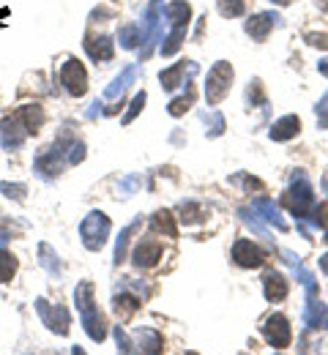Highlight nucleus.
<instances>
[{"instance_id": "nucleus-1", "label": "nucleus", "mask_w": 328, "mask_h": 355, "mask_svg": "<svg viewBox=\"0 0 328 355\" xmlns=\"http://www.w3.org/2000/svg\"><path fill=\"white\" fill-rule=\"evenodd\" d=\"M74 304H77L80 322H83L85 334H88L94 342H104V339H107V322H104V314L96 306L94 282H80V284H77V290H74Z\"/></svg>"}, {"instance_id": "nucleus-2", "label": "nucleus", "mask_w": 328, "mask_h": 355, "mask_svg": "<svg viewBox=\"0 0 328 355\" xmlns=\"http://www.w3.org/2000/svg\"><path fill=\"white\" fill-rule=\"evenodd\" d=\"M284 202H287V208L295 219H312V214H315V189H312V180L307 178V173L295 170L290 175V189H287Z\"/></svg>"}, {"instance_id": "nucleus-3", "label": "nucleus", "mask_w": 328, "mask_h": 355, "mask_svg": "<svg viewBox=\"0 0 328 355\" xmlns=\"http://www.w3.org/2000/svg\"><path fill=\"white\" fill-rule=\"evenodd\" d=\"M74 139H77V137H71L69 132H63L52 145H49L47 150L36 159V173H39V178L49 180V178H55L63 173V167L69 164V148H71Z\"/></svg>"}, {"instance_id": "nucleus-4", "label": "nucleus", "mask_w": 328, "mask_h": 355, "mask_svg": "<svg viewBox=\"0 0 328 355\" xmlns=\"http://www.w3.org/2000/svg\"><path fill=\"white\" fill-rule=\"evenodd\" d=\"M233 66L227 63V60H219V63H214L211 66V71H208V80H205V101L211 104V107H216L219 101H225L227 98V93H230V85H233Z\"/></svg>"}, {"instance_id": "nucleus-5", "label": "nucleus", "mask_w": 328, "mask_h": 355, "mask_svg": "<svg viewBox=\"0 0 328 355\" xmlns=\"http://www.w3.org/2000/svg\"><path fill=\"white\" fill-rule=\"evenodd\" d=\"M148 295H150V290H148L142 282L126 279V282L118 284V290H115V295H112V304H115V311L126 320V317H132L135 311L140 309V304Z\"/></svg>"}, {"instance_id": "nucleus-6", "label": "nucleus", "mask_w": 328, "mask_h": 355, "mask_svg": "<svg viewBox=\"0 0 328 355\" xmlns=\"http://www.w3.org/2000/svg\"><path fill=\"white\" fill-rule=\"evenodd\" d=\"M110 230H112V224L107 219V214L91 211V214L83 219V224H80V238H83L85 249H88V252H98V249L107 243Z\"/></svg>"}, {"instance_id": "nucleus-7", "label": "nucleus", "mask_w": 328, "mask_h": 355, "mask_svg": "<svg viewBox=\"0 0 328 355\" xmlns=\"http://www.w3.org/2000/svg\"><path fill=\"white\" fill-rule=\"evenodd\" d=\"M162 8H159V3L153 0L150 6H148V11H145V19H142V46H140V58L142 60H148L150 55H153V46L156 42H162L164 39V33H162Z\"/></svg>"}, {"instance_id": "nucleus-8", "label": "nucleus", "mask_w": 328, "mask_h": 355, "mask_svg": "<svg viewBox=\"0 0 328 355\" xmlns=\"http://www.w3.org/2000/svg\"><path fill=\"white\" fill-rule=\"evenodd\" d=\"M36 311H39L42 322L47 325V331L58 334V336H69V331H71V314H69V309H63L58 304L52 306L47 298H36Z\"/></svg>"}, {"instance_id": "nucleus-9", "label": "nucleus", "mask_w": 328, "mask_h": 355, "mask_svg": "<svg viewBox=\"0 0 328 355\" xmlns=\"http://www.w3.org/2000/svg\"><path fill=\"white\" fill-rule=\"evenodd\" d=\"M60 85H63V90L69 96H74V98H80V96L88 93V71H85V66L77 58H69L63 63V69H60Z\"/></svg>"}, {"instance_id": "nucleus-10", "label": "nucleus", "mask_w": 328, "mask_h": 355, "mask_svg": "<svg viewBox=\"0 0 328 355\" xmlns=\"http://www.w3.org/2000/svg\"><path fill=\"white\" fill-rule=\"evenodd\" d=\"M260 331H263L266 342H268L274 350H287L290 342H293V328H290V320H287L284 314H271V317H266V322H263Z\"/></svg>"}, {"instance_id": "nucleus-11", "label": "nucleus", "mask_w": 328, "mask_h": 355, "mask_svg": "<svg viewBox=\"0 0 328 355\" xmlns=\"http://www.w3.org/2000/svg\"><path fill=\"white\" fill-rule=\"evenodd\" d=\"M28 137H31L28 126L22 123V118L17 112L11 118H3V123H0V139H3V148L6 150H17Z\"/></svg>"}, {"instance_id": "nucleus-12", "label": "nucleus", "mask_w": 328, "mask_h": 355, "mask_svg": "<svg viewBox=\"0 0 328 355\" xmlns=\"http://www.w3.org/2000/svg\"><path fill=\"white\" fill-rule=\"evenodd\" d=\"M233 260L241 268H260L266 263V254L257 243H252L249 238H238L233 243Z\"/></svg>"}, {"instance_id": "nucleus-13", "label": "nucleus", "mask_w": 328, "mask_h": 355, "mask_svg": "<svg viewBox=\"0 0 328 355\" xmlns=\"http://www.w3.org/2000/svg\"><path fill=\"white\" fill-rule=\"evenodd\" d=\"M279 25H282L279 14H274V11H263V14L249 17L243 28H246V33H249L254 42H266V39H268V33H271L274 28H279Z\"/></svg>"}, {"instance_id": "nucleus-14", "label": "nucleus", "mask_w": 328, "mask_h": 355, "mask_svg": "<svg viewBox=\"0 0 328 355\" xmlns=\"http://www.w3.org/2000/svg\"><path fill=\"white\" fill-rule=\"evenodd\" d=\"M197 71H200V69H197V63H194V60H181V63H175V66L164 69V71L159 74V83H162V88L164 90H175V88H181V85H187V83H184V77L191 80Z\"/></svg>"}, {"instance_id": "nucleus-15", "label": "nucleus", "mask_w": 328, "mask_h": 355, "mask_svg": "<svg viewBox=\"0 0 328 355\" xmlns=\"http://www.w3.org/2000/svg\"><path fill=\"white\" fill-rule=\"evenodd\" d=\"M304 322H307L309 331H328V306L315 295V293H307Z\"/></svg>"}, {"instance_id": "nucleus-16", "label": "nucleus", "mask_w": 328, "mask_h": 355, "mask_svg": "<svg viewBox=\"0 0 328 355\" xmlns=\"http://www.w3.org/2000/svg\"><path fill=\"white\" fill-rule=\"evenodd\" d=\"M162 17L167 19L170 31H187L189 22H191V6L187 0H173L162 8Z\"/></svg>"}, {"instance_id": "nucleus-17", "label": "nucleus", "mask_w": 328, "mask_h": 355, "mask_svg": "<svg viewBox=\"0 0 328 355\" xmlns=\"http://www.w3.org/2000/svg\"><path fill=\"white\" fill-rule=\"evenodd\" d=\"M132 260H135V268H140V270L142 268H153L162 260V243L156 238H142L137 249H135V254H132Z\"/></svg>"}, {"instance_id": "nucleus-18", "label": "nucleus", "mask_w": 328, "mask_h": 355, "mask_svg": "<svg viewBox=\"0 0 328 355\" xmlns=\"http://www.w3.org/2000/svg\"><path fill=\"white\" fill-rule=\"evenodd\" d=\"M287 293H290V284H287V279L282 276L279 270H268L263 276V295H266V301L279 304V301L287 298Z\"/></svg>"}, {"instance_id": "nucleus-19", "label": "nucleus", "mask_w": 328, "mask_h": 355, "mask_svg": "<svg viewBox=\"0 0 328 355\" xmlns=\"http://www.w3.org/2000/svg\"><path fill=\"white\" fill-rule=\"evenodd\" d=\"M137 80V66H126L107 88H104V101H121V96L129 90V85H135Z\"/></svg>"}, {"instance_id": "nucleus-20", "label": "nucleus", "mask_w": 328, "mask_h": 355, "mask_svg": "<svg viewBox=\"0 0 328 355\" xmlns=\"http://www.w3.org/2000/svg\"><path fill=\"white\" fill-rule=\"evenodd\" d=\"M85 52H88V58L96 60V63H101V60H112V55H115V42L110 39V36H85Z\"/></svg>"}, {"instance_id": "nucleus-21", "label": "nucleus", "mask_w": 328, "mask_h": 355, "mask_svg": "<svg viewBox=\"0 0 328 355\" xmlns=\"http://www.w3.org/2000/svg\"><path fill=\"white\" fill-rule=\"evenodd\" d=\"M298 132H301V118H298V115H284V118H279V121L271 126L268 137H271L274 142H287V139H293Z\"/></svg>"}, {"instance_id": "nucleus-22", "label": "nucleus", "mask_w": 328, "mask_h": 355, "mask_svg": "<svg viewBox=\"0 0 328 355\" xmlns=\"http://www.w3.org/2000/svg\"><path fill=\"white\" fill-rule=\"evenodd\" d=\"M132 347H135V353H162V336L150 328H140V331H135Z\"/></svg>"}, {"instance_id": "nucleus-23", "label": "nucleus", "mask_w": 328, "mask_h": 355, "mask_svg": "<svg viewBox=\"0 0 328 355\" xmlns=\"http://www.w3.org/2000/svg\"><path fill=\"white\" fill-rule=\"evenodd\" d=\"M252 208H254L257 214H263V219H266L268 224H274L279 232H287V230H290V227H287V222L282 219L279 208H277V205H274L268 197H257V200L252 202Z\"/></svg>"}, {"instance_id": "nucleus-24", "label": "nucleus", "mask_w": 328, "mask_h": 355, "mask_svg": "<svg viewBox=\"0 0 328 355\" xmlns=\"http://www.w3.org/2000/svg\"><path fill=\"white\" fill-rule=\"evenodd\" d=\"M17 115H19L22 123L28 126V134H39V129H42L44 121H47V115H44V110H42L39 104H25V107L17 110Z\"/></svg>"}, {"instance_id": "nucleus-25", "label": "nucleus", "mask_w": 328, "mask_h": 355, "mask_svg": "<svg viewBox=\"0 0 328 355\" xmlns=\"http://www.w3.org/2000/svg\"><path fill=\"white\" fill-rule=\"evenodd\" d=\"M178 211H181V216H178V219L187 224V227L202 224L205 222V216H208V214H205V208H202L200 202H194V200H184V202L178 205Z\"/></svg>"}, {"instance_id": "nucleus-26", "label": "nucleus", "mask_w": 328, "mask_h": 355, "mask_svg": "<svg viewBox=\"0 0 328 355\" xmlns=\"http://www.w3.org/2000/svg\"><path fill=\"white\" fill-rule=\"evenodd\" d=\"M140 224H142V219H135V222L129 224V227H123V232L118 235V241H115V266H121L123 260H126V249H129V241H132V235L140 230Z\"/></svg>"}, {"instance_id": "nucleus-27", "label": "nucleus", "mask_w": 328, "mask_h": 355, "mask_svg": "<svg viewBox=\"0 0 328 355\" xmlns=\"http://www.w3.org/2000/svg\"><path fill=\"white\" fill-rule=\"evenodd\" d=\"M39 263H42V268L47 270L49 276H60V273H63L60 257L55 254V249H52L49 243H39Z\"/></svg>"}, {"instance_id": "nucleus-28", "label": "nucleus", "mask_w": 328, "mask_h": 355, "mask_svg": "<svg viewBox=\"0 0 328 355\" xmlns=\"http://www.w3.org/2000/svg\"><path fill=\"white\" fill-rule=\"evenodd\" d=\"M150 224L156 232H164L167 238H178V224H175V216L170 211H156Z\"/></svg>"}, {"instance_id": "nucleus-29", "label": "nucleus", "mask_w": 328, "mask_h": 355, "mask_svg": "<svg viewBox=\"0 0 328 355\" xmlns=\"http://www.w3.org/2000/svg\"><path fill=\"white\" fill-rule=\"evenodd\" d=\"M118 42H121L123 49H137L142 42V28H137V25H123L118 31Z\"/></svg>"}, {"instance_id": "nucleus-30", "label": "nucleus", "mask_w": 328, "mask_h": 355, "mask_svg": "<svg viewBox=\"0 0 328 355\" xmlns=\"http://www.w3.org/2000/svg\"><path fill=\"white\" fill-rule=\"evenodd\" d=\"M191 104H194V88L187 83V93H184V96H178V98H173V101L167 104V112H170L173 118H181Z\"/></svg>"}, {"instance_id": "nucleus-31", "label": "nucleus", "mask_w": 328, "mask_h": 355, "mask_svg": "<svg viewBox=\"0 0 328 355\" xmlns=\"http://www.w3.org/2000/svg\"><path fill=\"white\" fill-rule=\"evenodd\" d=\"M17 273V257L6 249H0V284H8Z\"/></svg>"}, {"instance_id": "nucleus-32", "label": "nucleus", "mask_w": 328, "mask_h": 355, "mask_svg": "<svg viewBox=\"0 0 328 355\" xmlns=\"http://www.w3.org/2000/svg\"><path fill=\"white\" fill-rule=\"evenodd\" d=\"M202 121H205V126H208V129H205V134H208V137H222V134H225V129H227L225 118H222L216 110L205 112V115H202Z\"/></svg>"}, {"instance_id": "nucleus-33", "label": "nucleus", "mask_w": 328, "mask_h": 355, "mask_svg": "<svg viewBox=\"0 0 328 355\" xmlns=\"http://www.w3.org/2000/svg\"><path fill=\"white\" fill-rule=\"evenodd\" d=\"M246 11V3L243 0H219V14L233 19V17H241Z\"/></svg>"}, {"instance_id": "nucleus-34", "label": "nucleus", "mask_w": 328, "mask_h": 355, "mask_svg": "<svg viewBox=\"0 0 328 355\" xmlns=\"http://www.w3.org/2000/svg\"><path fill=\"white\" fill-rule=\"evenodd\" d=\"M145 101H148V93L145 90H140L135 98H132V104H129V110H126V115H123V126H129L137 115H140V110L145 107Z\"/></svg>"}, {"instance_id": "nucleus-35", "label": "nucleus", "mask_w": 328, "mask_h": 355, "mask_svg": "<svg viewBox=\"0 0 328 355\" xmlns=\"http://www.w3.org/2000/svg\"><path fill=\"white\" fill-rule=\"evenodd\" d=\"M246 101H249V107H263V104H266V93H263V83H260V80L249 83V88H246Z\"/></svg>"}, {"instance_id": "nucleus-36", "label": "nucleus", "mask_w": 328, "mask_h": 355, "mask_svg": "<svg viewBox=\"0 0 328 355\" xmlns=\"http://www.w3.org/2000/svg\"><path fill=\"white\" fill-rule=\"evenodd\" d=\"M238 216H241V222H243V224H249V227H252V230H254L260 238H268V230H266L263 224L254 219V216H257V214H254V208H252V211H249V208H241V211H238Z\"/></svg>"}, {"instance_id": "nucleus-37", "label": "nucleus", "mask_w": 328, "mask_h": 355, "mask_svg": "<svg viewBox=\"0 0 328 355\" xmlns=\"http://www.w3.org/2000/svg\"><path fill=\"white\" fill-rule=\"evenodd\" d=\"M0 191H3L6 197H14L17 202H22V200H25L28 186H25V183H0Z\"/></svg>"}, {"instance_id": "nucleus-38", "label": "nucleus", "mask_w": 328, "mask_h": 355, "mask_svg": "<svg viewBox=\"0 0 328 355\" xmlns=\"http://www.w3.org/2000/svg\"><path fill=\"white\" fill-rule=\"evenodd\" d=\"M315 118H318V129H328V90L323 98L315 104Z\"/></svg>"}, {"instance_id": "nucleus-39", "label": "nucleus", "mask_w": 328, "mask_h": 355, "mask_svg": "<svg viewBox=\"0 0 328 355\" xmlns=\"http://www.w3.org/2000/svg\"><path fill=\"white\" fill-rule=\"evenodd\" d=\"M233 183L235 186H243L246 191H263V180H257V178H252V175H246V173H238V175L233 178Z\"/></svg>"}, {"instance_id": "nucleus-40", "label": "nucleus", "mask_w": 328, "mask_h": 355, "mask_svg": "<svg viewBox=\"0 0 328 355\" xmlns=\"http://www.w3.org/2000/svg\"><path fill=\"white\" fill-rule=\"evenodd\" d=\"M137 186H140V178H137V175H126L123 180H121V183H118V194H121V197H132Z\"/></svg>"}, {"instance_id": "nucleus-41", "label": "nucleus", "mask_w": 328, "mask_h": 355, "mask_svg": "<svg viewBox=\"0 0 328 355\" xmlns=\"http://www.w3.org/2000/svg\"><path fill=\"white\" fill-rule=\"evenodd\" d=\"M85 159V142L83 139H74L71 148H69V164H80Z\"/></svg>"}, {"instance_id": "nucleus-42", "label": "nucleus", "mask_w": 328, "mask_h": 355, "mask_svg": "<svg viewBox=\"0 0 328 355\" xmlns=\"http://www.w3.org/2000/svg\"><path fill=\"white\" fill-rule=\"evenodd\" d=\"M115 342H118V350H121V353H135L132 339H129V334H126L121 325H115Z\"/></svg>"}, {"instance_id": "nucleus-43", "label": "nucleus", "mask_w": 328, "mask_h": 355, "mask_svg": "<svg viewBox=\"0 0 328 355\" xmlns=\"http://www.w3.org/2000/svg\"><path fill=\"white\" fill-rule=\"evenodd\" d=\"M298 279H301V284H304V290H307V293H318V284H315V276H312V273H309V270H307V268L301 266V263H298Z\"/></svg>"}, {"instance_id": "nucleus-44", "label": "nucleus", "mask_w": 328, "mask_h": 355, "mask_svg": "<svg viewBox=\"0 0 328 355\" xmlns=\"http://www.w3.org/2000/svg\"><path fill=\"white\" fill-rule=\"evenodd\" d=\"M312 222L318 224V227H323V230H328V200L326 202H320V205H315Z\"/></svg>"}, {"instance_id": "nucleus-45", "label": "nucleus", "mask_w": 328, "mask_h": 355, "mask_svg": "<svg viewBox=\"0 0 328 355\" xmlns=\"http://www.w3.org/2000/svg\"><path fill=\"white\" fill-rule=\"evenodd\" d=\"M307 44L328 49V33H307Z\"/></svg>"}, {"instance_id": "nucleus-46", "label": "nucleus", "mask_w": 328, "mask_h": 355, "mask_svg": "<svg viewBox=\"0 0 328 355\" xmlns=\"http://www.w3.org/2000/svg\"><path fill=\"white\" fill-rule=\"evenodd\" d=\"M101 107H104V104H98V101H94V104H91V110H88V112H85V115H88V118H91V121H94L96 115H101V112H104V110H101Z\"/></svg>"}, {"instance_id": "nucleus-47", "label": "nucleus", "mask_w": 328, "mask_h": 355, "mask_svg": "<svg viewBox=\"0 0 328 355\" xmlns=\"http://www.w3.org/2000/svg\"><path fill=\"white\" fill-rule=\"evenodd\" d=\"M318 71H320L323 77H328V58H323V60H318Z\"/></svg>"}, {"instance_id": "nucleus-48", "label": "nucleus", "mask_w": 328, "mask_h": 355, "mask_svg": "<svg viewBox=\"0 0 328 355\" xmlns=\"http://www.w3.org/2000/svg\"><path fill=\"white\" fill-rule=\"evenodd\" d=\"M320 268H323V273H328V252L320 257Z\"/></svg>"}, {"instance_id": "nucleus-49", "label": "nucleus", "mask_w": 328, "mask_h": 355, "mask_svg": "<svg viewBox=\"0 0 328 355\" xmlns=\"http://www.w3.org/2000/svg\"><path fill=\"white\" fill-rule=\"evenodd\" d=\"M320 186H323V191L328 194V170L323 173V178H320Z\"/></svg>"}, {"instance_id": "nucleus-50", "label": "nucleus", "mask_w": 328, "mask_h": 355, "mask_svg": "<svg viewBox=\"0 0 328 355\" xmlns=\"http://www.w3.org/2000/svg\"><path fill=\"white\" fill-rule=\"evenodd\" d=\"M274 3H277V6H290L293 0H274Z\"/></svg>"}, {"instance_id": "nucleus-51", "label": "nucleus", "mask_w": 328, "mask_h": 355, "mask_svg": "<svg viewBox=\"0 0 328 355\" xmlns=\"http://www.w3.org/2000/svg\"><path fill=\"white\" fill-rule=\"evenodd\" d=\"M315 3H320V6H323V8H328V0H315Z\"/></svg>"}, {"instance_id": "nucleus-52", "label": "nucleus", "mask_w": 328, "mask_h": 355, "mask_svg": "<svg viewBox=\"0 0 328 355\" xmlns=\"http://www.w3.org/2000/svg\"><path fill=\"white\" fill-rule=\"evenodd\" d=\"M6 14H8V11H6V8H0V17H6Z\"/></svg>"}, {"instance_id": "nucleus-53", "label": "nucleus", "mask_w": 328, "mask_h": 355, "mask_svg": "<svg viewBox=\"0 0 328 355\" xmlns=\"http://www.w3.org/2000/svg\"><path fill=\"white\" fill-rule=\"evenodd\" d=\"M326 241H328V230H326Z\"/></svg>"}]
</instances>
